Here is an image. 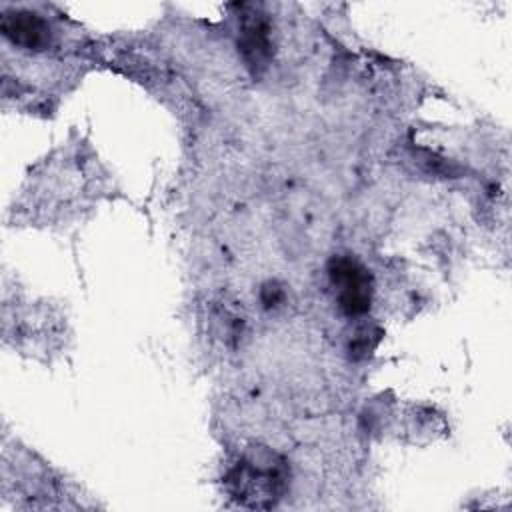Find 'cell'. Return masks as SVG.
<instances>
[{"label":"cell","instance_id":"7a4b0ae2","mask_svg":"<svg viewBox=\"0 0 512 512\" xmlns=\"http://www.w3.org/2000/svg\"><path fill=\"white\" fill-rule=\"evenodd\" d=\"M6 36L16 44L26 48H40L48 42V26L34 14H20L16 18H6L2 24Z\"/></svg>","mask_w":512,"mask_h":512},{"label":"cell","instance_id":"6da1fadb","mask_svg":"<svg viewBox=\"0 0 512 512\" xmlns=\"http://www.w3.org/2000/svg\"><path fill=\"white\" fill-rule=\"evenodd\" d=\"M332 284L338 288V300L344 312L362 314L370 306V278L366 270L348 258H338L330 268Z\"/></svg>","mask_w":512,"mask_h":512}]
</instances>
